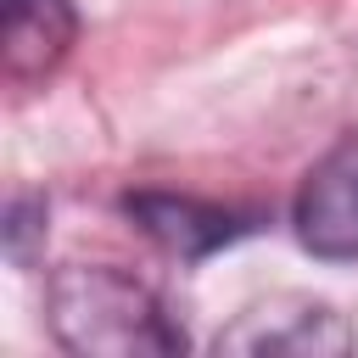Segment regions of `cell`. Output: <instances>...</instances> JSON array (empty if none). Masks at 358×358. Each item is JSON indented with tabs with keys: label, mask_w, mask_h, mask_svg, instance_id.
I'll use <instances>...</instances> for the list:
<instances>
[{
	"label": "cell",
	"mask_w": 358,
	"mask_h": 358,
	"mask_svg": "<svg viewBox=\"0 0 358 358\" xmlns=\"http://www.w3.org/2000/svg\"><path fill=\"white\" fill-rule=\"evenodd\" d=\"M45 235H50V201L39 190H17L0 213V246L11 268H34L45 257Z\"/></svg>",
	"instance_id": "cell-6"
},
{
	"label": "cell",
	"mask_w": 358,
	"mask_h": 358,
	"mask_svg": "<svg viewBox=\"0 0 358 358\" xmlns=\"http://www.w3.org/2000/svg\"><path fill=\"white\" fill-rule=\"evenodd\" d=\"M84 34L78 0H0V78L17 95L45 90Z\"/></svg>",
	"instance_id": "cell-5"
},
{
	"label": "cell",
	"mask_w": 358,
	"mask_h": 358,
	"mask_svg": "<svg viewBox=\"0 0 358 358\" xmlns=\"http://www.w3.org/2000/svg\"><path fill=\"white\" fill-rule=\"evenodd\" d=\"M45 330L73 358H173L190 347L151 280L117 263H62L45 280Z\"/></svg>",
	"instance_id": "cell-1"
},
{
	"label": "cell",
	"mask_w": 358,
	"mask_h": 358,
	"mask_svg": "<svg viewBox=\"0 0 358 358\" xmlns=\"http://www.w3.org/2000/svg\"><path fill=\"white\" fill-rule=\"evenodd\" d=\"M352 341L358 336L341 308H330L324 296L280 291V296L246 302L213 336V352H229V358H336V352H352Z\"/></svg>",
	"instance_id": "cell-2"
},
{
	"label": "cell",
	"mask_w": 358,
	"mask_h": 358,
	"mask_svg": "<svg viewBox=\"0 0 358 358\" xmlns=\"http://www.w3.org/2000/svg\"><path fill=\"white\" fill-rule=\"evenodd\" d=\"M123 218L168 257L179 263H201L224 246H235L241 235L257 229L252 207H229V201H207L190 190H123Z\"/></svg>",
	"instance_id": "cell-4"
},
{
	"label": "cell",
	"mask_w": 358,
	"mask_h": 358,
	"mask_svg": "<svg viewBox=\"0 0 358 358\" xmlns=\"http://www.w3.org/2000/svg\"><path fill=\"white\" fill-rule=\"evenodd\" d=\"M291 235L319 263H358V129L308 162L291 196Z\"/></svg>",
	"instance_id": "cell-3"
}]
</instances>
